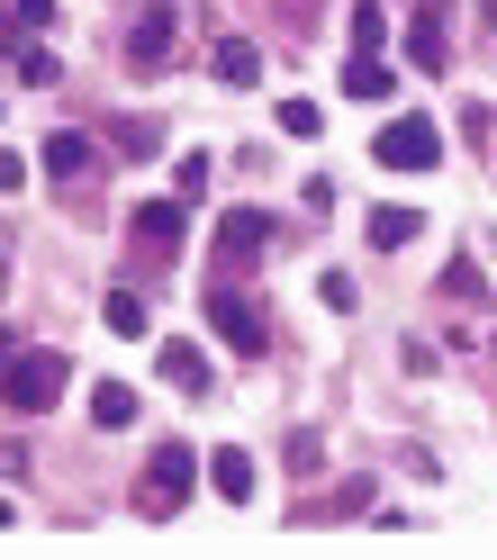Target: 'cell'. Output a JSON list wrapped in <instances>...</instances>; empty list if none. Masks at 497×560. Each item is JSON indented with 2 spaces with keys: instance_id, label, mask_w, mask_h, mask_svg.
Listing matches in <instances>:
<instances>
[{
  "instance_id": "26",
  "label": "cell",
  "mask_w": 497,
  "mask_h": 560,
  "mask_svg": "<svg viewBox=\"0 0 497 560\" xmlns=\"http://www.w3.org/2000/svg\"><path fill=\"white\" fill-rule=\"evenodd\" d=\"M479 19H488V37H497V0H479Z\"/></svg>"
},
{
  "instance_id": "20",
  "label": "cell",
  "mask_w": 497,
  "mask_h": 560,
  "mask_svg": "<svg viewBox=\"0 0 497 560\" xmlns=\"http://www.w3.org/2000/svg\"><path fill=\"white\" fill-rule=\"evenodd\" d=\"M172 199H208V154H182V163H172Z\"/></svg>"
},
{
  "instance_id": "11",
  "label": "cell",
  "mask_w": 497,
  "mask_h": 560,
  "mask_svg": "<svg viewBox=\"0 0 497 560\" xmlns=\"http://www.w3.org/2000/svg\"><path fill=\"white\" fill-rule=\"evenodd\" d=\"M435 290H443V299H452V307H488V271H479V262H471V254H452V262H443V271H435Z\"/></svg>"
},
{
  "instance_id": "27",
  "label": "cell",
  "mask_w": 497,
  "mask_h": 560,
  "mask_svg": "<svg viewBox=\"0 0 497 560\" xmlns=\"http://www.w3.org/2000/svg\"><path fill=\"white\" fill-rule=\"evenodd\" d=\"M0 524H10V498H0Z\"/></svg>"
},
{
  "instance_id": "10",
  "label": "cell",
  "mask_w": 497,
  "mask_h": 560,
  "mask_svg": "<svg viewBox=\"0 0 497 560\" xmlns=\"http://www.w3.org/2000/svg\"><path fill=\"white\" fill-rule=\"evenodd\" d=\"M208 488H218L227 506H254V462H244L235 443H227V452H208Z\"/></svg>"
},
{
  "instance_id": "21",
  "label": "cell",
  "mask_w": 497,
  "mask_h": 560,
  "mask_svg": "<svg viewBox=\"0 0 497 560\" xmlns=\"http://www.w3.org/2000/svg\"><path fill=\"white\" fill-rule=\"evenodd\" d=\"M326 127V109H308V100H280V136H316Z\"/></svg>"
},
{
  "instance_id": "14",
  "label": "cell",
  "mask_w": 497,
  "mask_h": 560,
  "mask_svg": "<svg viewBox=\"0 0 497 560\" xmlns=\"http://www.w3.org/2000/svg\"><path fill=\"white\" fill-rule=\"evenodd\" d=\"M389 82H398V73H389V55H352L344 63V91L352 100H389Z\"/></svg>"
},
{
  "instance_id": "15",
  "label": "cell",
  "mask_w": 497,
  "mask_h": 560,
  "mask_svg": "<svg viewBox=\"0 0 497 560\" xmlns=\"http://www.w3.org/2000/svg\"><path fill=\"white\" fill-rule=\"evenodd\" d=\"M91 416H100V425H136V389H127V380H100V389H91Z\"/></svg>"
},
{
  "instance_id": "17",
  "label": "cell",
  "mask_w": 497,
  "mask_h": 560,
  "mask_svg": "<svg viewBox=\"0 0 497 560\" xmlns=\"http://www.w3.org/2000/svg\"><path fill=\"white\" fill-rule=\"evenodd\" d=\"M100 326H109V335H146V299H136V290H109Z\"/></svg>"
},
{
  "instance_id": "28",
  "label": "cell",
  "mask_w": 497,
  "mask_h": 560,
  "mask_svg": "<svg viewBox=\"0 0 497 560\" xmlns=\"http://www.w3.org/2000/svg\"><path fill=\"white\" fill-rule=\"evenodd\" d=\"M435 10H443V0H435Z\"/></svg>"
},
{
  "instance_id": "6",
  "label": "cell",
  "mask_w": 497,
  "mask_h": 560,
  "mask_svg": "<svg viewBox=\"0 0 497 560\" xmlns=\"http://www.w3.org/2000/svg\"><path fill=\"white\" fill-rule=\"evenodd\" d=\"M263 244H271V218H263V208H227V218H218V254H227V262H254Z\"/></svg>"
},
{
  "instance_id": "13",
  "label": "cell",
  "mask_w": 497,
  "mask_h": 560,
  "mask_svg": "<svg viewBox=\"0 0 497 560\" xmlns=\"http://www.w3.org/2000/svg\"><path fill=\"white\" fill-rule=\"evenodd\" d=\"M46 172H55V182L91 172V136H82V127H55V136H46Z\"/></svg>"
},
{
  "instance_id": "2",
  "label": "cell",
  "mask_w": 497,
  "mask_h": 560,
  "mask_svg": "<svg viewBox=\"0 0 497 560\" xmlns=\"http://www.w3.org/2000/svg\"><path fill=\"white\" fill-rule=\"evenodd\" d=\"M190 488H199V452L190 443H163L146 462V479H136V506H146V515H182Z\"/></svg>"
},
{
  "instance_id": "5",
  "label": "cell",
  "mask_w": 497,
  "mask_h": 560,
  "mask_svg": "<svg viewBox=\"0 0 497 560\" xmlns=\"http://www.w3.org/2000/svg\"><path fill=\"white\" fill-rule=\"evenodd\" d=\"M208 326H218V343H227L235 362H254L263 343H271V326H263V307L244 299V290H227V280H218V290H208Z\"/></svg>"
},
{
  "instance_id": "9",
  "label": "cell",
  "mask_w": 497,
  "mask_h": 560,
  "mask_svg": "<svg viewBox=\"0 0 497 560\" xmlns=\"http://www.w3.org/2000/svg\"><path fill=\"white\" fill-rule=\"evenodd\" d=\"M407 63H416V73H443V10H435V0H416V27H407Z\"/></svg>"
},
{
  "instance_id": "3",
  "label": "cell",
  "mask_w": 497,
  "mask_h": 560,
  "mask_svg": "<svg viewBox=\"0 0 497 560\" xmlns=\"http://www.w3.org/2000/svg\"><path fill=\"white\" fill-rule=\"evenodd\" d=\"M172 46H182V10H172V0H136V19H127V73H163Z\"/></svg>"
},
{
  "instance_id": "12",
  "label": "cell",
  "mask_w": 497,
  "mask_h": 560,
  "mask_svg": "<svg viewBox=\"0 0 497 560\" xmlns=\"http://www.w3.org/2000/svg\"><path fill=\"white\" fill-rule=\"evenodd\" d=\"M208 73H218L227 91H244V82H263V46H244V37H227L218 55H208Z\"/></svg>"
},
{
  "instance_id": "24",
  "label": "cell",
  "mask_w": 497,
  "mask_h": 560,
  "mask_svg": "<svg viewBox=\"0 0 497 560\" xmlns=\"http://www.w3.org/2000/svg\"><path fill=\"white\" fill-rule=\"evenodd\" d=\"M19 182H27V163H19V154H0V190H19Z\"/></svg>"
},
{
  "instance_id": "19",
  "label": "cell",
  "mask_w": 497,
  "mask_h": 560,
  "mask_svg": "<svg viewBox=\"0 0 497 560\" xmlns=\"http://www.w3.org/2000/svg\"><path fill=\"white\" fill-rule=\"evenodd\" d=\"M380 37H389L380 0H352V55H380Z\"/></svg>"
},
{
  "instance_id": "1",
  "label": "cell",
  "mask_w": 497,
  "mask_h": 560,
  "mask_svg": "<svg viewBox=\"0 0 497 560\" xmlns=\"http://www.w3.org/2000/svg\"><path fill=\"white\" fill-rule=\"evenodd\" d=\"M63 380H73V362H63L55 343L10 353V362H0V407H10V416H46V407L63 398Z\"/></svg>"
},
{
  "instance_id": "23",
  "label": "cell",
  "mask_w": 497,
  "mask_h": 560,
  "mask_svg": "<svg viewBox=\"0 0 497 560\" xmlns=\"http://www.w3.org/2000/svg\"><path fill=\"white\" fill-rule=\"evenodd\" d=\"M10 10H19L27 27H46V19H55V0H10Z\"/></svg>"
},
{
  "instance_id": "22",
  "label": "cell",
  "mask_w": 497,
  "mask_h": 560,
  "mask_svg": "<svg viewBox=\"0 0 497 560\" xmlns=\"http://www.w3.org/2000/svg\"><path fill=\"white\" fill-rule=\"evenodd\" d=\"M109 145H118V154H154V127H146V118H118Z\"/></svg>"
},
{
  "instance_id": "16",
  "label": "cell",
  "mask_w": 497,
  "mask_h": 560,
  "mask_svg": "<svg viewBox=\"0 0 497 560\" xmlns=\"http://www.w3.org/2000/svg\"><path fill=\"white\" fill-rule=\"evenodd\" d=\"M371 244H416L425 235V218H416V208H371V226H362Z\"/></svg>"
},
{
  "instance_id": "18",
  "label": "cell",
  "mask_w": 497,
  "mask_h": 560,
  "mask_svg": "<svg viewBox=\"0 0 497 560\" xmlns=\"http://www.w3.org/2000/svg\"><path fill=\"white\" fill-rule=\"evenodd\" d=\"M10 73H19L27 91H46V82H55V55H46V46H19V37H10Z\"/></svg>"
},
{
  "instance_id": "7",
  "label": "cell",
  "mask_w": 497,
  "mask_h": 560,
  "mask_svg": "<svg viewBox=\"0 0 497 560\" xmlns=\"http://www.w3.org/2000/svg\"><path fill=\"white\" fill-rule=\"evenodd\" d=\"M154 362H163V380H172L182 398H208V353H199V343L163 335V343H154Z\"/></svg>"
},
{
  "instance_id": "8",
  "label": "cell",
  "mask_w": 497,
  "mask_h": 560,
  "mask_svg": "<svg viewBox=\"0 0 497 560\" xmlns=\"http://www.w3.org/2000/svg\"><path fill=\"white\" fill-rule=\"evenodd\" d=\"M182 208L190 199H146L136 208V244H146V254H182Z\"/></svg>"
},
{
  "instance_id": "25",
  "label": "cell",
  "mask_w": 497,
  "mask_h": 560,
  "mask_svg": "<svg viewBox=\"0 0 497 560\" xmlns=\"http://www.w3.org/2000/svg\"><path fill=\"white\" fill-rule=\"evenodd\" d=\"M10 353H19V326H0V362H10Z\"/></svg>"
},
{
  "instance_id": "4",
  "label": "cell",
  "mask_w": 497,
  "mask_h": 560,
  "mask_svg": "<svg viewBox=\"0 0 497 560\" xmlns=\"http://www.w3.org/2000/svg\"><path fill=\"white\" fill-rule=\"evenodd\" d=\"M389 172H435L443 163V127L435 118H425V109H407V118H389L380 127V145H371Z\"/></svg>"
}]
</instances>
